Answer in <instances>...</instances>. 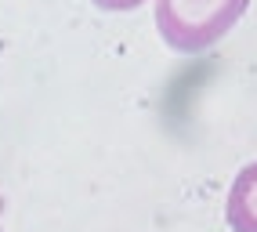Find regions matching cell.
<instances>
[{
	"mask_svg": "<svg viewBox=\"0 0 257 232\" xmlns=\"http://www.w3.org/2000/svg\"><path fill=\"white\" fill-rule=\"evenodd\" d=\"M225 221L232 232H257V160L235 174L225 203Z\"/></svg>",
	"mask_w": 257,
	"mask_h": 232,
	"instance_id": "cell-2",
	"label": "cell"
},
{
	"mask_svg": "<svg viewBox=\"0 0 257 232\" xmlns=\"http://www.w3.org/2000/svg\"><path fill=\"white\" fill-rule=\"evenodd\" d=\"M246 8L250 0H156V29L178 55H199L225 37Z\"/></svg>",
	"mask_w": 257,
	"mask_h": 232,
	"instance_id": "cell-1",
	"label": "cell"
},
{
	"mask_svg": "<svg viewBox=\"0 0 257 232\" xmlns=\"http://www.w3.org/2000/svg\"><path fill=\"white\" fill-rule=\"evenodd\" d=\"M142 4L145 0H94V8H101V11H134Z\"/></svg>",
	"mask_w": 257,
	"mask_h": 232,
	"instance_id": "cell-3",
	"label": "cell"
}]
</instances>
